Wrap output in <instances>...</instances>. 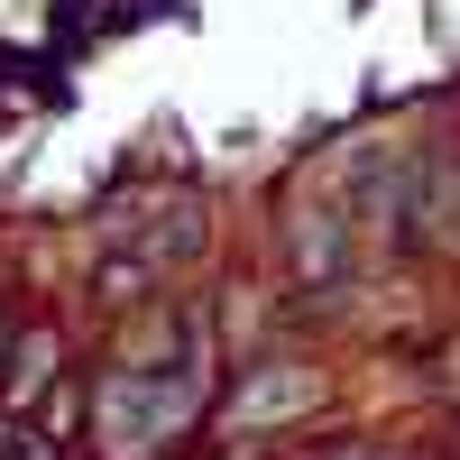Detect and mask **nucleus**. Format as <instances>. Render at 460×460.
Instances as JSON below:
<instances>
[{"mask_svg":"<svg viewBox=\"0 0 460 460\" xmlns=\"http://www.w3.org/2000/svg\"><path fill=\"white\" fill-rule=\"evenodd\" d=\"M203 405H212V323L175 314L157 350H129L102 377L93 442H102V460H157V451H175V433Z\"/></svg>","mask_w":460,"mask_h":460,"instance_id":"nucleus-1","label":"nucleus"},{"mask_svg":"<svg viewBox=\"0 0 460 460\" xmlns=\"http://www.w3.org/2000/svg\"><path fill=\"white\" fill-rule=\"evenodd\" d=\"M56 359H65V341H56V323H28L10 350H0V414H37L47 405V387H56Z\"/></svg>","mask_w":460,"mask_h":460,"instance_id":"nucleus-2","label":"nucleus"},{"mask_svg":"<svg viewBox=\"0 0 460 460\" xmlns=\"http://www.w3.org/2000/svg\"><path fill=\"white\" fill-rule=\"evenodd\" d=\"M295 405H314V377H304V368H277V377H258V387L230 405V433H258V424H277V414H295Z\"/></svg>","mask_w":460,"mask_h":460,"instance_id":"nucleus-3","label":"nucleus"},{"mask_svg":"<svg viewBox=\"0 0 460 460\" xmlns=\"http://www.w3.org/2000/svg\"><path fill=\"white\" fill-rule=\"evenodd\" d=\"M295 267H304V286H332L341 277V221L332 212H304L295 221Z\"/></svg>","mask_w":460,"mask_h":460,"instance_id":"nucleus-4","label":"nucleus"}]
</instances>
